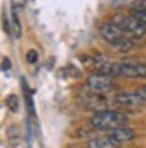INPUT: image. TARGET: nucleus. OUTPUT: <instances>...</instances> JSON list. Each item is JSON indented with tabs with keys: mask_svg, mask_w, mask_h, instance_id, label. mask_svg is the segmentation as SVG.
<instances>
[{
	"mask_svg": "<svg viewBox=\"0 0 146 148\" xmlns=\"http://www.w3.org/2000/svg\"><path fill=\"white\" fill-rule=\"evenodd\" d=\"M99 36L108 45H112L117 53H130V51H134V45H135L134 40L126 38L114 22H103V24H99Z\"/></svg>",
	"mask_w": 146,
	"mask_h": 148,
	"instance_id": "nucleus-1",
	"label": "nucleus"
},
{
	"mask_svg": "<svg viewBox=\"0 0 146 148\" xmlns=\"http://www.w3.org/2000/svg\"><path fill=\"white\" fill-rule=\"evenodd\" d=\"M128 123V116L125 112H119V110H98L94 112L90 117V127L94 130H114L117 127H125Z\"/></svg>",
	"mask_w": 146,
	"mask_h": 148,
	"instance_id": "nucleus-2",
	"label": "nucleus"
},
{
	"mask_svg": "<svg viewBox=\"0 0 146 148\" xmlns=\"http://www.w3.org/2000/svg\"><path fill=\"white\" fill-rule=\"evenodd\" d=\"M114 24L117 25L121 29V33L126 36V38L130 40H141L146 36V27L141 24L139 20H135L130 13H119V14H115L114 16Z\"/></svg>",
	"mask_w": 146,
	"mask_h": 148,
	"instance_id": "nucleus-3",
	"label": "nucleus"
},
{
	"mask_svg": "<svg viewBox=\"0 0 146 148\" xmlns=\"http://www.w3.org/2000/svg\"><path fill=\"white\" fill-rule=\"evenodd\" d=\"M112 78H128V79L146 78V63H143L139 60H121V62H114Z\"/></svg>",
	"mask_w": 146,
	"mask_h": 148,
	"instance_id": "nucleus-4",
	"label": "nucleus"
},
{
	"mask_svg": "<svg viewBox=\"0 0 146 148\" xmlns=\"http://www.w3.org/2000/svg\"><path fill=\"white\" fill-rule=\"evenodd\" d=\"M78 103H79V107H83L87 110L98 112V110L108 108L112 99L108 98L106 94H98V92H92V90L87 88V90H83L81 94H78Z\"/></svg>",
	"mask_w": 146,
	"mask_h": 148,
	"instance_id": "nucleus-5",
	"label": "nucleus"
},
{
	"mask_svg": "<svg viewBox=\"0 0 146 148\" xmlns=\"http://www.w3.org/2000/svg\"><path fill=\"white\" fill-rule=\"evenodd\" d=\"M85 87L92 92H98V94H108V92L117 88L114 78L106 76V74H101V72H92L90 76H87Z\"/></svg>",
	"mask_w": 146,
	"mask_h": 148,
	"instance_id": "nucleus-6",
	"label": "nucleus"
},
{
	"mask_svg": "<svg viewBox=\"0 0 146 148\" xmlns=\"http://www.w3.org/2000/svg\"><path fill=\"white\" fill-rule=\"evenodd\" d=\"M112 103L117 108H128V110H132V108H139L141 105H144V101L137 96L135 92H117L112 98Z\"/></svg>",
	"mask_w": 146,
	"mask_h": 148,
	"instance_id": "nucleus-7",
	"label": "nucleus"
},
{
	"mask_svg": "<svg viewBox=\"0 0 146 148\" xmlns=\"http://www.w3.org/2000/svg\"><path fill=\"white\" fill-rule=\"evenodd\" d=\"M135 130L134 128H130L128 125H125V127H117V128H114V130H108V136L106 137H110L112 141L115 145H126L130 141H134L135 139Z\"/></svg>",
	"mask_w": 146,
	"mask_h": 148,
	"instance_id": "nucleus-8",
	"label": "nucleus"
},
{
	"mask_svg": "<svg viewBox=\"0 0 146 148\" xmlns=\"http://www.w3.org/2000/svg\"><path fill=\"white\" fill-rule=\"evenodd\" d=\"M87 148H117V145H115L110 137H92L89 143H87Z\"/></svg>",
	"mask_w": 146,
	"mask_h": 148,
	"instance_id": "nucleus-9",
	"label": "nucleus"
},
{
	"mask_svg": "<svg viewBox=\"0 0 146 148\" xmlns=\"http://www.w3.org/2000/svg\"><path fill=\"white\" fill-rule=\"evenodd\" d=\"M11 34L14 38H20L22 36V24H20V16H18V11H11Z\"/></svg>",
	"mask_w": 146,
	"mask_h": 148,
	"instance_id": "nucleus-10",
	"label": "nucleus"
},
{
	"mask_svg": "<svg viewBox=\"0 0 146 148\" xmlns=\"http://www.w3.org/2000/svg\"><path fill=\"white\" fill-rule=\"evenodd\" d=\"M130 14H132V16L135 18V20H139L141 24L146 27V7L144 5H134L132 9H130Z\"/></svg>",
	"mask_w": 146,
	"mask_h": 148,
	"instance_id": "nucleus-11",
	"label": "nucleus"
},
{
	"mask_svg": "<svg viewBox=\"0 0 146 148\" xmlns=\"http://www.w3.org/2000/svg\"><path fill=\"white\" fill-rule=\"evenodd\" d=\"M7 107L11 108V112H16L18 110V98L14 94H11L9 98H7Z\"/></svg>",
	"mask_w": 146,
	"mask_h": 148,
	"instance_id": "nucleus-12",
	"label": "nucleus"
},
{
	"mask_svg": "<svg viewBox=\"0 0 146 148\" xmlns=\"http://www.w3.org/2000/svg\"><path fill=\"white\" fill-rule=\"evenodd\" d=\"M25 58H27V62H29V63L33 65V63H36V62H38V53H36L34 49H31V51H27Z\"/></svg>",
	"mask_w": 146,
	"mask_h": 148,
	"instance_id": "nucleus-13",
	"label": "nucleus"
},
{
	"mask_svg": "<svg viewBox=\"0 0 146 148\" xmlns=\"http://www.w3.org/2000/svg\"><path fill=\"white\" fill-rule=\"evenodd\" d=\"M134 92H135V94H137V96H139V98H141V99L146 103V85H141V87H137Z\"/></svg>",
	"mask_w": 146,
	"mask_h": 148,
	"instance_id": "nucleus-14",
	"label": "nucleus"
},
{
	"mask_svg": "<svg viewBox=\"0 0 146 148\" xmlns=\"http://www.w3.org/2000/svg\"><path fill=\"white\" fill-rule=\"evenodd\" d=\"M11 4L14 11H20L22 7H25V0H11Z\"/></svg>",
	"mask_w": 146,
	"mask_h": 148,
	"instance_id": "nucleus-15",
	"label": "nucleus"
},
{
	"mask_svg": "<svg viewBox=\"0 0 146 148\" xmlns=\"http://www.w3.org/2000/svg\"><path fill=\"white\" fill-rule=\"evenodd\" d=\"M90 132H94V128H92V127H90V128H79L76 136H78V137H87V136L90 134Z\"/></svg>",
	"mask_w": 146,
	"mask_h": 148,
	"instance_id": "nucleus-16",
	"label": "nucleus"
},
{
	"mask_svg": "<svg viewBox=\"0 0 146 148\" xmlns=\"http://www.w3.org/2000/svg\"><path fill=\"white\" fill-rule=\"evenodd\" d=\"M16 127H11L9 128V137H11V143H16Z\"/></svg>",
	"mask_w": 146,
	"mask_h": 148,
	"instance_id": "nucleus-17",
	"label": "nucleus"
},
{
	"mask_svg": "<svg viewBox=\"0 0 146 148\" xmlns=\"http://www.w3.org/2000/svg\"><path fill=\"white\" fill-rule=\"evenodd\" d=\"M2 69H4V71H7V69H11V63H9V60H7V58H4V63H2Z\"/></svg>",
	"mask_w": 146,
	"mask_h": 148,
	"instance_id": "nucleus-18",
	"label": "nucleus"
}]
</instances>
